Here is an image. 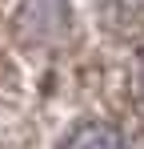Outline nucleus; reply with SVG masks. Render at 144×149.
Wrapping results in <instances>:
<instances>
[{
  "label": "nucleus",
  "instance_id": "f257e3e1",
  "mask_svg": "<svg viewBox=\"0 0 144 149\" xmlns=\"http://www.w3.org/2000/svg\"><path fill=\"white\" fill-rule=\"evenodd\" d=\"M64 149H132L128 145V137L112 129V125H80L76 133H72Z\"/></svg>",
  "mask_w": 144,
  "mask_h": 149
},
{
  "label": "nucleus",
  "instance_id": "f03ea898",
  "mask_svg": "<svg viewBox=\"0 0 144 149\" xmlns=\"http://www.w3.org/2000/svg\"><path fill=\"white\" fill-rule=\"evenodd\" d=\"M136 81H140V97H144V61H140V77Z\"/></svg>",
  "mask_w": 144,
  "mask_h": 149
}]
</instances>
